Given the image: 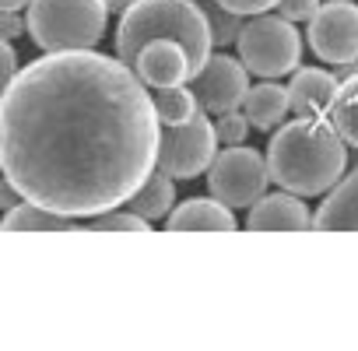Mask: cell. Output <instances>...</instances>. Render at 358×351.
I'll list each match as a JSON object with an SVG mask.
<instances>
[{
  "label": "cell",
  "mask_w": 358,
  "mask_h": 351,
  "mask_svg": "<svg viewBox=\"0 0 358 351\" xmlns=\"http://www.w3.org/2000/svg\"><path fill=\"white\" fill-rule=\"evenodd\" d=\"M309 46L327 64H358V4L330 0L309 18Z\"/></svg>",
  "instance_id": "ba28073f"
},
{
  "label": "cell",
  "mask_w": 358,
  "mask_h": 351,
  "mask_svg": "<svg viewBox=\"0 0 358 351\" xmlns=\"http://www.w3.org/2000/svg\"><path fill=\"white\" fill-rule=\"evenodd\" d=\"M320 8V0H278V11L288 22H309Z\"/></svg>",
  "instance_id": "603a6c76"
},
{
  "label": "cell",
  "mask_w": 358,
  "mask_h": 351,
  "mask_svg": "<svg viewBox=\"0 0 358 351\" xmlns=\"http://www.w3.org/2000/svg\"><path fill=\"white\" fill-rule=\"evenodd\" d=\"M15 204H18V190L8 180H0V211H11Z\"/></svg>",
  "instance_id": "4316f807"
},
{
  "label": "cell",
  "mask_w": 358,
  "mask_h": 351,
  "mask_svg": "<svg viewBox=\"0 0 358 351\" xmlns=\"http://www.w3.org/2000/svg\"><path fill=\"white\" fill-rule=\"evenodd\" d=\"M215 134H218V144H243L246 134H250V120H246V113H239V109L222 113V120L215 123Z\"/></svg>",
  "instance_id": "7402d4cb"
},
{
  "label": "cell",
  "mask_w": 358,
  "mask_h": 351,
  "mask_svg": "<svg viewBox=\"0 0 358 351\" xmlns=\"http://www.w3.org/2000/svg\"><path fill=\"white\" fill-rule=\"evenodd\" d=\"M190 92H194V99L204 113L243 109V99L250 92V71L236 57L211 53L204 60V67L190 78Z\"/></svg>",
  "instance_id": "9c48e42d"
},
{
  "label": "cell",
  "mask_w": 358,
  "mask_h": 351,
  "mask_svg": "<svg viewBox=\"0 0 358 351\" xmlns=\"http://www.w3.org/2000/svg\"><path fill=\"white\" fill-rule=\"evenodd\" d=\"M218 155V134L215 123L204 116V109H197L190 120L162 127L158 134V155H155V169L172 176V180H197L211 169Z\"/></svg>",
  "instance_id": "8992f818"
},
{
  "label": "cell",
  "mask_w": 358,
  "mask_h": 351,
  "mask_svg": "<svg viewBox=\"0 0 358 351\" xmlns=\"http://www.w3.org/2000/svg\"><path fill=\"white\" fill-rule=\"evenodd\" d=\"M236 46H239L243 67L257 78H285L299 71V60H302V39L295 32V22L281 15L271 18L267 11L253 15L243 25Z\"/></svg>",
  "instance_id": "5b68a950"
},
{
  "label": "cell",
  "mask_w": 358,
  "mask_h": 351,
  "mask_svg": "<svg viewBox=\"0 0 358 351\" xmlns=\"http://www.w3.org/2000/svg\"><path fill=\"white\" fill-rule=\"evenodd\" d=\"M151 39H176L201 71L204 60L211 57V25L201 4L194 0H134L120 15L116 29V57L130 67L134 57L151 43Z\"/></svg>",
  "instance_id": "3957f363"
},
{
  "label": "cell",
  "mask_w": 358,
  "mask_h": 351,
  "mask_svg": "<svg viewBox=\"0 0 358 351\" xmlns=\"http://www.w3.org/2000/svg\"><path fill=\"white\" fill-rule=\"evenodd\" d=\"M288 109H292V102H288V88L271 85V81L250 88L246 99H243V113H246L250 127H257V130H278V127L285 123Z\"/></svg>",
  "instance_id": "9a60e30c"
},
{
  "label": "cell",
  "mask_w": 358,
  "mask_h": 351,
  "mask_svg": "<svg viewBox=\"0 0 358 351\" xmlns=\"http://www.w3.org/2000/svg\"><path fill=\"white\" fill-rule=\"evenodd\" d=\"M176 180L172 176H165V172H151L148 180L134 190V197L127 201L130 204V211H137L141 218H148V222H155V218H165L169 211H172V201H176V187H172Z\"/></svg>",
  "instance_id": "e0dca14e"
},
{
  "label": "cell",
  "mask_w": 358,
  "mask_h": 351,
  "mask_svg": "<svg viewBox=\"0 0 358 351\" xmlns=\"http://www.w3.org/2000/svg\"><path fill=\"white\" fill-rule=\"evenodd\" d=\"M334 95H337V78L330 71H320V67L295 71V78L288 85V102H292L295 116H323L327 120Z\"/></svg>",
  "instance_id": "5bb4252c"
},
{
  "label": "cell",
  "mask_w": 358,
  "mask_h": 351,
  "mask_svg": "<svg viewBox=\"0 0 358 351\" xmlns=\"http://www.w3.org/2000/svg\"><path fill=\"white\" fill-rule=\"evenodd\" d=\"M330 197L313 215L316 232H358V165L327 190Z\"/></svg>",
  "instance_id": "7c38bea8"
},
{
  "label": "cell",
  "mask_w": 358,
  "mask_h": 351,
  "mask_svg": "<svg viewBox=\"0 0 358 351\" xmlns=\"http://www.w3.org/2000/svg\"><path fill=\"white\" fill-rule=\"evenodd\" d=\"M88 229H92V232H148L151 225H148V218H141L137 211H120V208H113V211L95 215Z\"/></svg>",
  "instance_id": "44dd1931"
},
{
  "label": "cell",
  "mask_w": 358,
  "mask_h": 351,
  "mask_svg": "<svg viewBox=\"0 0 358 351\" xmlns=\"http://www.w3.org/2000/svg\"><path fill=\"white\" fill-rule=\"evenodd\" d=\"M204 15H208V25H211V43L215 46H225V43H236L239 32H243V15L222 8V4H204Z\"/></svg>",
  "instance_id": "ffe728a7"
},
{
  "label": "cell",
  "mask_w": 358,
  "mask_h": 351,
  "mask_svg": "<svg viewBox=\"0 0 358 351\" xmlns=\"http://www.w3.org/2000/svg\"><path fill=\"white\" fill-rule=\"evenodd\" d=\"M327 123L337 130V137L348 148H358V74L337 85V95L327 109Z\"/></svg>",
  "instance_id": "ac0fdd59"
},
{
  "label": "cell",
  "mask_w": 358,
  "mask_h": 351,
  "mask_svg": "<svg viewBox=\"0 0 358 351\" xmlns=\"http://www.w3.org/2000/svg\"><path fill=\"white\" fill-rule=\"evenodd\" d=\"M25 22L18 18V11H0V39L4 43H15L18 36H25Z\"/></svg>",
  "instance_id": "484cf974"
},
{
  "label": "cell",
  "mask_w": 358,
  "mask_h": 351,
  "mask_svg": "<svg viewBox=\"0 0 358 351\" xmlns=\"http://www.w3.org/2000/svg\"><path fill=\"white\" fill-rule=\"evenodd\" d=\"M348 165V144L323 116H299L278 127L267 148L271 180L295 197L327 194Z\"/></svg>",
  "instance_id": "7a4b0ae2"
},
{
  "label": "cell",
  "mask_w": 358,
  "mask_h": 351,
  "mask_svg": "<svg viewBox=\"0 0 358 351\" xmlns=\"http://www.w3.org/2000/svg\"><path fill=\"white\" fill-rule=\"evenodd\" d=\"M130 71H134L144 85H151V88L187 85V81L197 74L194 60L187 57V50L179 46L176 39H151V43L134 57Z\"/></svg>",
  "instance_id": "30bf717a"
},
{
  "label": "cell",
  "mask_w": 358,
  "mask_h": 351,
  "mask_svg": "<svg viewBox=\"0 0 358 351\" xmlns=\"http://www.w3.org/2000/svg\"><path fill=\"white\" fill-rule=\"evenodd\" d=\"M18 74V53H15V46L11 43H4L0 39V92H4L8 85H11V78Z\"/></svg>",
  "instance_id": "d4e9b609"
},
{
  "label": "cell",
  "mask_w": 358,
  "mask_h": 351,
  "mask_svg": "<svg viewBox=\"0 0 358 351\" xmlns=\"http://www.w3.org/2000/svg\"><path fill=\"white\" fill-rule=\"evenodd\" d=\"M151 102H155V113H158V123L162 127H172V123H183L190 120L201 106L194 99V92L187 85H169V88H151Z\"/></svg>",
  "instance_id": "d6986e66"
},
{
  "label": "cell",
  "mask_w": 358,
  "mask_h": 351,
  "mask_svg": "<svg viewBox=\"0 0 358 351\" xmlns=\"http://www.w3.org/2000/svg\"><path fill=\"white\" fill-rule=\"evenodd\" d=\"M250 232H306L313 229V215L309 208L295 197V194H264L246 218Z\"/></svg>",
  "instance_id": "8fae6325"
},
{
  "label": "cell",
  "mask_w": 358,
  "mask_h": 351,
  "mask_svg": "<svg viewBox=\"0 0 358 351\" xmlns=\"http://www.w3.org/2000/svg\"><path fill=\"white\" fill-rule=\"evenodd\" d=\"M106 0H29L25 29L43 53L95 50L106 36Z\"/></svg>",
  "instance_id": "277c9868"
},
{
  "label": "cell",
  "mask_w": 358,
  "mask_h": 351,
  "mask_svg": "<svg viewBox=\"0 0 358 351\" xmlns=\"http://www.w3.org/2000/svg\"><path fill=\"white\" fill-rule=\"evenodd\" d=\"M130 4H134V0H106V11H109V15H123Z\"/></svg>",
  "instance_id": "83f0119b"
},
{
  "label": "cell",
  "mask_w": 358,
  "mask_h": 351,
  "mask_svg": "<svg viewBox=\"0 0 358 351\" xmlns=\"http://www.w3.org/2000/svg\"><path fill=\"white\" fill-rule=\"evenodd\" d=\"M267 183H271L267 158L253 148H243V144H229L225 151H218L211 169H208L211 197L232 211L253 208L267 194Z\"/></svg>",
  "instance_id": "52a82bcc"
},
{
  "label": "cell",
  "mask_w": 358,
  "mask_h": 351,
  "mask_svg": "<svg viewBox=\"0 0 358 351\" xmlns=\"http://www.w3.org/2000/svg\"><path fill=\"white\" fill-rule=\"evenodd\" d=\"M29 8V0H0V11H22Z\"/></svg>",
  "instance_id": "f1b7e54d"
},
{
  "label": "cell",
  "mask_w": 358,
  "mask_h": 351,
  "mask_svg": "<svg viewBox=\"0 0 358 351\" xmlns=\"http://www.w3.org/2000/svg\"><path fill=\"white\" fill-rule=\"evenodd\" d=\"M169 232H232L236 229V211L225 208L215 197H197L179 204L176 211L165 215Z\"/></svg>",
  "instance_id": "4fadbf2b"
},
{
  "label": "cell",
  "mask_w": 358,
  "mask_h": 351,
  "mask_svg": "<svg viewBox=\"0 0 358 351\" xmlns=\"http://www.w3.org/2000/svg\"><path fill=\"white\" fill-rule=\"evenodd\" d=\"M148 85L92 50L39 57L0 92V172L18 197L71 218L120 208L155 172Z\"/></svg>",
  "instance_id": "6da1fadb"
},
{
  "label": "cell",
  "mask_w": 358,
  "mask_h": 351,
  "mask_svg": "<svg viewBox=\"0 0 358 351\" xmlns=\"http://www.w3.org/2000/svg\"><path fill=\"white\" fill-rule=\"evenodd\" d=\"M0 229H4V232H74L81 225H74L71 215H57L50 208H39V204L25 201V204H15L4 215Z\"/></svg>",
  "instance_id": "2e32d148"
},
{
  "label": "cell",
  "mask_w": 358,
  "mask_h": 351,
  "mask_svg": "<svg viewBox=\"0 0 358 351\" xmlns=\"http://www.w3.org/2000/svg\"><path fill=\"white\" fill-rule=\"evenodd\" d=\"M215 4H222L243 18H253V15H264L267 8H278V0H215Z\"/></svg>",
  "instance_id": "cb8c5ba5"
}]
</instances>
